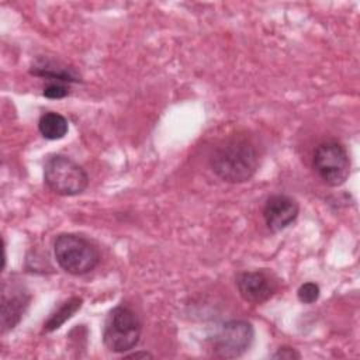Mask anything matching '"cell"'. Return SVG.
Listing matches in <instances>:
<instances>
[{
	"label": "cell",
	"mask_w": 360,
	"mask_h": 360,
	"mask_svg": "<svg viewBox=\"0 0 360 360\" xmlns=\"http://www.w3.org/2000/svg\"><path fill=\"white\" fill-rule=\"evenodd\" d=\"M53 255L59 267L72 274L83 276L100 263L97 246L77 233H60L53 240Z\"/></svg>",
	"instance_id": "2"
},
{
	"label": "cell",
	"mask_w": 360,
	"mask_h": 360,
	"mask_svg": "<svg viewBox=\"0 0 360 360\" xmlns=\"http://www.w3.org/2000/svg\"><path fill=\"white\" fill-rule=\"evenodd\" d=\"M30 302V295L22 288L11 287V292L3 291L1 297V332L13 329L22 318Z\"/></svg>",
	"instance_id": "9"
},
{
	"label": "cell",
	"mask_w": 360,
	"mask_h": 360,
	"mask_svg": "<svg viewBox=\"0 0 360 360\" xmlns=\"http://www.w3.org/2000/svg\"><path fill=\"white\" fill-rule=\"evenodd\" d=\"M45 184L58 195L73 197L89 186V174L73 159L65 155H51L44 165Z\"/></svg>",
	"instance_id": "4"
},
{
	"label": "cell",
	"mask_w": 360,
	"mask_h": 360,
	"mask_svg": "<svg viewBox=\"0 0 360 360\" xmlns=\"http://www.w3.org/2000/svg\"><path fill=\"white\" fill-rule=\"evenodd\" d=\"M42 94L46 97V98H51V100H59V98H63L69 94V87L65 86L63 83H59V82H52L49 84H46L44 87V91Z\"/></svg>",
	"instance_id": "14"
},
{
	"label": "cell",
	"mask_w": 360,
	"mask_h": 360,
	"mask_svg": "<svg viewBox=\"0 0 360 360\" xmlns=\"http://www.w3.org/2000/svg\"><path fill=\"white\" fill-rule=\"evenodd\" d=\"M30 73L38 77H45L49 80H56L59 83H77L80 82V75L73 68H68L60 65L59 62H52L46 59L38 60L35 65L31 66Z\"/></svg>",
	"instance_id": "10"
},
{
	"label": "cell",
	"mask_w": 360,
	"mask_h": 360,
	"mask_svg": "<svg viewBox=\"0 0 360 360\" xmlns=\"http://www.w3.org/2000/svg\"><path fill=\"white\" fill-rule=\"evenodd\" d=\"M319 294H321L319 285L312 281L301 284L297 291V297L302 304H314L319 298Z\"/></svg>",
	"instance_id": "13"
},
{
	"label": "cell",
	"mask_w": 360,
	"mask_h": 360,
	"mask_svg": "<svg viewBox=\"0 0 360 360\" xmlns=\"http://www.w3.org/2000/svg\"><path fill=\"white\" fill-rule=\"evenodd\" d=\"M259 150L248 135H231L221 141L210 156L211 170L226 183H243L259 167Z\"/></svg>",
	"instance_id": "1"
},
{
	"label": "cell",
	"mask_w": 360,
	"mask_h": 360,
	"mask_svg": "<svg viewBox=\"0 0 360 360\" xmlns=\"http://www.w3.org/2000/svg\"><path fill=\"white\" fill-rule=\"evenodd\" d=\"M273 359H287V360H294V359H301V354L290 346H281L274 354H271Z\"/></svg>",
	"instance_id": "15"
},
{
	"label": "cell",
	"mask_w": 360,
	"mask_h": 360,
	"mask_svg": "<svg viewBox=\"0 0 360 360\" xmlns=\"http://www.w3.org/2000/svg\"><path fill=\"white\" fill-rule=\"evenodd\" d=\"M236 287L240 297L252 304L266 302L276 291V283L263 270L239 273L236 276Z\"/></svg>",
	"instance_id": "8"
},
{
	"label": "cell",
	"mask_w": 360,
	"mask_h": 360,
	"mask_svg": "<svg viewBox=\"0 0 360 360\" xmlns=\"http://www.w3.org/2000/svg\"><path fill=\"white\" fill-rule=\"evenodd\" d=\"M255 339V329L250 322L233 319L221 325L214 335L212 352L221 359H236L245 354Z\"/></svg>",
	"instance_id": "6"
},
{
	"label": "cell",
	"mask_w": 360,
	"mask_h": 360,
	"mask_svg": "<svg viewBox=\"0 0 360 360\" xmlns=\"http://www.w3.org/2000/svg\"><path fill=\"white\" fill-rule=\"evenodd\" d=\"M141 332L142 323L136 312L127 305H117L107 315L103 342L110 352L125 353L139 343Z\"/></svg>",
	"instance_id": "3"
},
{
	"label": "cell",
	"mask_w": 360,
	"mask_h": 360,
	"mask_svg": "<svg viewBox=\"0 0 360 360\" xmlns=\"http://www.w3.org/2000/svg\"><path fill=\"white\" fill-rule=\"evenodd\" d=\"M124 357L125 359H152L153 354H150L149 352L142 350V352H135V353H131V354H125Z\"/></svg>",
	"instance_id": "16"
},
{
	"label": "cell",
	"mask_w": 360,
	"mask_h": 360,
	"mask_svg": "<svg viewBox=\"0 0 360 360\" xmlns=\"http://www.w3.org/2000/svg\"><path fill=\"white\" fill-rule=\"evenodd\" d=\"M83 300L80 297H70L62 302L53 312L49 314L48 319L44 322V332H53L59 329L68 319H70L82 307Z\"/></svg>",
	"instance_id": "12"
},
{
	"label": "cell",
	"mask_w": 360,
	"mask_h": 360,
	"mask_svg": "<svg viewBox=\"0 0 360 360\" xmlns=\"http://www.w3.org/2000/svg\"><path fill=\"white\" fill-rule=\"evenodd\" d=\"M312 169L326 186H342L350 174V158L343 143L336 139L321 142L312 155Z\"/></svg>",
	"instance_id": "5"
},
{
	"label": "cell",
	"mask_w": 360,
	"mask_h": 360,
	"mask_svg": "<svg viewBox=\"0 0 360 360\" xmlns=\"http://www.w3.org/2000/svg\"><path fill=\"white\" fill-rule=\"evenodd\" d=\"M68 129H69L68 120L59 112L48 111L42 114L38 120V131L45 139H49V141L62 139L68 134Z\"/></svg>",
	"instance_id": "11"
},
{
	"label": "cell",
	"mask_w": 360,
	"mask_h": 360,
	"mask_svg": "<svg viewBox=\"0 0 360 360\" xmlns=\"http://www.w3.org/2000/svg\"><path fill=\"white\" fill-rule=\"evenodd\" d=\"M300 205L295 198L287 194L270 195L263 207V219L271 232H280L297 219Z\"/></svg>",
	"instance_id": "7"
}]
</instances>
